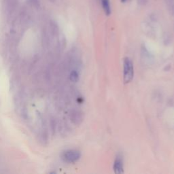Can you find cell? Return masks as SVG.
<instances>
[{"label":"cell","instance_id":"obj_1","mask_svg":"<svg viewBox=\"0 0 174 174\" xmlns=\"http://www.w3.org/2000/svg\"><path fill=\"white\" fill-rule=\"evenodd\" d=\"M124 75L123 80L125 84L129 83L133 78L134 71L132 61L128 57L124 59Z\"/></svg>","mask_w":174,"mask_h":174},{"label":"cell","instance_id":"obj_2","mask_svg":"<svg viewBox=\"0 0 174 174\" xmlns=\"http://www.w3.org/2000/svg\"><path fill=\"white\" fill-rule=\"evenodd\" d=\"M80 152L76 150H69L63 154V159L67 163H73L78 161L80 158Z\"/></svg>","mask_w":174,"mask_h":174},{"label":"cell","instance_id":"obj_3","mask_svg":"<svg viewBox=\"0 0 174 174\" xmlns=\"http://www.w3.org/2000/svg\"><path fill=\"white\" fill-rule=\"evenodd\" d=\"M6 9L9 14H12L15 11L19 6V0H4Z\"/></svg>","mask_w":174,"mask_h":174},{"label":"cell","instance_id":"obj_4","mask_svg":"<svg viewBox=\"0 0 174 174\" xmlns=\"http://www.w3.org/2000/svg\"><path fill=\"white\" fill-rule=\"evenodd\" d=\"M114 170L116 173H123V163L122 159L118 157L114 162Z\"/></svg>","mask_w":174,"mask_h":174},{"label":"cell","instance_id":"obj_5","mask_svg":"<svg viewBox=\"0 0 174 174\" xmlns=\"http://www.w3.org/2000/svg\"><path fill=\"white\" fill-rule=\"evenodd\" d=\"M102 4L106 15L109 16L111 14V7H110V0H102Z\"/></svg>","mask_w":174,"mask_h":174},{"label":"cell","instance_id":"obj_6","mask_svg":"<svg viewBox=\"0 0 174 174\" xmlns=\"http://www.w3.org/2000/svg\"><path fill=\"white\" fill-rule=\"evenodd\" d=\"M78 79H79V76H78V73L76 71H73L70 74L71 81L73 82H78Z\"/></svg>","mask_w":174,"mask_h":174},{"label":"cell","instance_id":"obj_7","mask_svg":"<svg viewBox=\"0 0 174 174\" xmlns=\"http://www.w3.org/2000/svg\"><path fill=\"white\" fill-rule=\"evenodd\" d=\"M28 1L31 6H33L35 7H38L40 6L39 0H28Z\"/></svg>","mask_w":174,"mask_h":174},{"label":"cell","instance_id":"obj_8","mask_svg":"<svg viewBox=\"0 0 174 174\" xmlns=\"http://www.w3.org/2000/svg\"><path fill=\"white\" fill-rule=\"evenodd\" d=\"M149 0H137V2L141 6H144L148 2Z\"/></svg>","mask_w":174,"mask_h":174},{"label":"cell","instance_id":"obj_9","mask_svg":"<svg viewBox=\"0 0 174 174\" xmlns=\"http://www.w3.org/2000/svg\"><path fill=\"white\" fill-rule=\"evenodd\" d=\"M126 1H127V0H121V2H123V3L125 2Z\"/></svg>","mask_w":174,"mask_h":174},{"label":"cell","instance_id":"obj_10","mask_svg":"<svg viewBox=\"0 0 174 174\" xmlns=\"http://www.w3.org/2000/svg\"><path fill=\"white\" fill-rule=\"evenodd\" d=\"M50 1H53V0H50Z\"/></svg>","mask_w":174,"mask_h":174}]
</instances>
